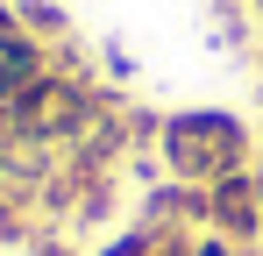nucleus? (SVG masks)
<instances>
[{
	"mask_svg": "<svg viewBox=\"0 0 263 256\" xmlns=\"http://www.w3.org/2000/svg\"><path fill=\"white\" fill-rule=\"evenodd\" d=\"M164 164L185 185H220V178L249 171V128L235 121V114H214V107L171 114L164 121Z\"/></svg>",
	"mask_w": 263,
	"mask_h": 256,
	"instance_id": "nucleus-1",
	"label": "nucleus"
},
{
	"mask_svg": "<svg viewBox=\"0 0 263 256\" xmlns=\"http://www.w3.org/2000/svg\"><path fill=\"white\" fill-rule=\"evenodd\" d=\"M7 128L29 135V142H64V135H86V85L79 79H43L29 100L7 107Z\"/></svg>",
	"mask_w": 263,
	"mask_h": 256,
	"instance_id": "nucleus-2",
	"label": "nucleus"
},
{
	"mask_svg": "<svg viewBox=\"0 0 263 256\" xmlns=\"http://www.w3.org/2000/svg\"><path fill=\"white\" fill-rule=\"evenodd\" d=\"M256 178H263V171H256Z\"/></svg>",
	"mask_w": 263,
	"mask_h": 256,
	"instance_id": "nucleus-7",
	"label": "nucleus"
},
{
	"mask_svg": "<svg viewBox=\"0 0 263 256\" xmlns=\"http://www.w3.org/2000/svg\"><path fill=\"white\" fill-rule=\"evenodd\" d=\"M43 256H64V249H43Z\"/></svg>",
	"mask_w": 263,
	"mask_h": 256,
	"instance_id": "nucleus-6",
	"label": "nucleus"
},
{
	"mask_svg": "<svg viewBox=\"0 0 263 256\" xmlns=\"http://www.w3.org/2000/svg\"><path fill=\"white\" fill-rule=\"evenodd\" d=\"M206 221H214L228 242L263 235V178H256V171H235V178L206 185Z\"/></svg>",
	"mask_w": 263,
	"mask_h": 256,
	"instance_id": "nucleus-3",
	"label": "nucleus"
},
{
	"mask_svg": "<svg viewBox=\"0 0 263 256\" xmlns=\"http://www.w3.org/2000/svg\"><path fill=\"white\" fill-rule=\"evenodd\" d=\"M43 79H50V71H43V50L22 36V29H0V107L29 100Z\"/></svg>",
	"mask_w": 263,
	"mask_h": 256,
	"instance_id": "nucleus-4",
	"label": "nucleus"
},
{
	"mask_svg": "<svg viewBox=\"0 0 263 256\" xmlns=\"http://www.w3.org/2000/svg\"><path fill=\"white\" fill-rule=\"evenodd\" d=\"M192 256H235V249H228V235H199V242H192Z\"/></svg>",
	"mask_w": 263,
	"mask_h": 256,
	"instance_id": "nucleus-5",
	"label": "nucleus"
}]
</instances>
